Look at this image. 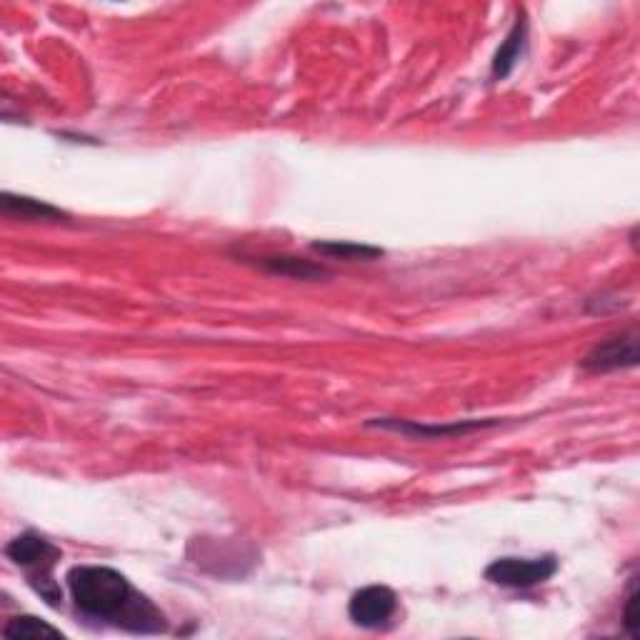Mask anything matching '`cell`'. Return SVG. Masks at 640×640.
<instances>
[{
	"mask_svg": "<svg viewBox=\"0 0 640 640\" xmlns=\"http://www.w3.org/2000/svg\"><path fill=\"white\" fill-rule=\"evenodd\" d=\"M66 585L80 616L138 636H158L168 630V620L156 603L133 588L128 578L115 568L76 565L66 575Z\"/></svg>",
	"mask_w": 640,
	"mask_h": 640,
	"instance_id": "6da1fadb",
	"label": "cell"
},
{
	"mask_svg": "<svg viewBox=\"0 0 640 640\" xmlns=\"http://www.w3.org/2000/svg\"><path fill=\"white\" fill-rule=\"evenodd\" d=\"M5 556L11 558L18 568H23L31 588L38 593L50 608L64 606V591H60L56 575H53V568L58 565L60 558H64V550L53 546L48 538L41 536V533L25 530L5 546Z\"/></svg>",
	"mask_w": 640,
	"mask_h": 640,
	"instance_id": "7a4b0ae2",
	"label": "cell"
},
{
	"mask_svg": "<svg viewBox=\"0 0 640 640\" xmlns=\"http://www.w3.org/2000/svg\"><path fill=\"white\" fill-rule=\"evenodd\" d=\"M558 571V558L553 553L540 558H498L485 568V581L501 588L528 591L550 581Z\"/></svg>",
	"mask_w": 640,
	"mask_h": 640,
	"instance_id": "3957f363",
	"label": "cell"
},
{
	"mask_svg": "<svg viewBox=\"0 0 640 640\" xmlns=\"http://www.w3.org/2000/svg\"><path fill=\"white\" fill-rule=\"evenodd\" d=\"M368 428H384L393 433L411 435V438H425V441H438V438H458V435H468L476 431L495 428V425H503V421L498 418H483V421H456V423H441V425H428V423H415V421H403V418H370L366 423Z\"/></svg>",
	"mask_w": 640,
	"mask_h": 640,
	"instance_id": "277c9868",
	"label": "cell"
},
{
	"mask_svg": "<svg viewBox=\"0 0 640 640\" xmlns=\"http://www.w3.org/2000/svg\"><path fill=\"white\" fill-rule=\"evenodd\" d=\"M398 610V595L388 585H368L351 595L348 616L358 628L378 630L390 624Z\"/></svg>",
	"mask_w": 640,
	"mask_h": 640,
	"instance_id": "5b68a950",
	"label": "cell"
},
{
	"mask_svg": "<svg viewBox=\"0 0 640 640\" xmlns=\"http://www.w3.org/2000/svg\"><path fill=\"white\" fill-rule=\"evenodd\" d=\"M638 361H640L638 331H626L595 345V348L585 355L581 366L591 373H613L624 368H636Z\"/></svg>",
	"mask_w": 640,
	"mask_h": 640,
	"instance_id": "8992f818",
	"label": "cell"
},
{
	"mask_svg": "<svg viewBox=\"0 0 640 640\" xmlns=\"http://www.w3.org/2000/svg\"><path fill=\"white\" fill-rule=\"evenodd\" d=\"M258 268H263L271 275H283V278L293 281H320V278H331V271L323 268V265L304 261V258H293V255H263L255 258Z\"/></svg>",
	"mask_w": 640,
	"mask_h": 640,
	"instance_id": "52a82bcc",
	"label": "cell"
},
{
	"mask_svg": "<svg viewBox=\"0 0 640 640\" xmlns=\"http://www.w3.org/2000/svg\"><path fill=\"white\" fill-rule=\"evenodd\" d=\"M526 43H528V23H526V18L518 15V21H515L511 33L505 35L503 46L498 48L495 58H493V78L495 80H503L513 73V68L518 66V60L523 58Z\"/></svg>",
	"mask_w": 640,
	"mask_h": 640,
	"instance_id": "ba28073f",
	"label": "cell"
},
{
	"mask_svg": "<svg viewBox=\"0 0 640 640\" xmlns=\"http://www.w3.org/2000/svg\"><path fill=\"white\" fill-rule=\"evenodd\" d=\"M0 208H3V216H18L23 220H68L70 218L66 210L50 206V203L46 201H35V198H28V195H15L8 191L0 195Z\"/></svg>",
	"mask_w": 640,
	"mask_h": 640,
	"instance_id": "9c48e42d",
	"label": "cell"
},
{
	"mask_svg": "<svg viewBox=\"0 0 640 640\" xmlns=\"http://www.w3.org/2000/svg\"><path fill=\"white\" fill-rule=\"evenodd\" d=\"M310 251L325 258H333V261H348V263H358V261L370 263L386 255L384 248L353 243V240H316V243H310Z\"/></svg>",
	"mask_w": 640,
	"mask_h": 640,
	"instance_id": "30bf717a",
	"label": "cell"
},
{
	"mask_svg": "<svg viewBox=\"0 0 640 640\" xmlns=\"http://www.w3.org/2000/svg\"><path fill=\"white\" fill-rule=\"evenodd\" d=\"M3 636L11 640H25V638H64L58 628H53L48 620L35 618V616H15L5 624Z\"/></svg>",
	"mask_w": 640,
	"mask_h": 640,
	"instance_id": "8fae6325",
	"label": "cell"
},
{
	"mask_svg": "<svg viewBox=\"0 0 640 640\" xmlns=\"http://www.w3.org/2000/svg\"><path fill=\"white\" fill-rule=\"evenodd\" d=\"M624 624L630 638H638V583L633 578V583H630V593L626 598V610H624Z\"/></svg>",
	"mask_w": 640,
	"mask_h": 640,
	"instance_id": "7c38bea8",
	"label": "cell"
}]
</instances>
